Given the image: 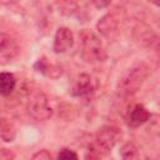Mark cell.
Instances as JSON below:
<instances>
[{
    "label": "cell",
    "instance_id": "6da1fadb",
    "mask_svg": "<svg viewBox=\"0 0 160 160\" xmlns=\"http://www.w3.org/2000/svg\"><path fill=\"white\" fill-rule=\"evenodd\" d=\"M122 132L115 125H105L96 132L95 141L89 146V158H101L108 154L121 139Z\"/></svg>",
    "mask_w": 160,
    "mask_h": 160
},
{
    "label": "cell",
    "instance_id": "7a4b0ae2",
    "mask_svg": "<svg viewBox=\"0 0 160 160\" xmlns=\"http://www.w3.org/2000/svg\"><path fill=\"white\" fill-rule=\"evenodd\" d=\"M80 52L86 62H101L106 59V51L100 38L89 29H82L79 34Z\"/></svg>",
    "mask_w": 160,
    "mask_h": 160
},
{
    "label": "cell",
    "instance_id": "3957f363",
    "mask_svg": "<svg viewBox=\"0 0 160 160\" xmlns=\"http://www.w3.org/2000/svg\"><path fill=\"white\" fill-rule=\"evenodd\" d=\"M149 76V68L145 64H138L130 68L119 80L118 84V92L121 96H131L145 82Z\"/></svg>",
    "mask_w": 160,
    "mask_h": 160
},
{
    "label": "cell",
    "instance_id": "277c9868",
    "mask_svg": "<svg viewBox=\"0 0 160 160\" xmlns=\"http://www.w3.org/2000/svg\"><path fill=\"white\" fill-rule=\"evenodd\" d=\"M28 112L32 119L38 121H44L51 118L52 109L44 92H35L30 96L28 101Z\"/></svg>",
    "mask_w": 160,
    "mask_h": 160
},
{
    "label": "cell",
    "instance_id": "5b68a950",
    "mask_svg": "<svg viewBox=\"0 0 160 160\" xmlns=\"http://www.w3.org/2000/svg\"><path fill=\"white\" fill-rule=\"evenodd\" d=\"M132 39L134 41L144 48H152L158 44V34L155 30L145 24V22H138L132 29Z\"/></svg>",
    "mask_w": 160,
    "mask_h": 160
},
{
    "label": "cell",
    "instance_id": "8992f818",
    "mask_svg": "<svg viewBox=\"0 0 160 160\" xmlns=\"http://www.w3.org/2000/svg\"><path fill=\"white\" fill-rule=\"evenodd\" d=\"M121 14L119 11H111L108 12L106 15H104L96 24V29L98 31L106 38H110L112 35H115L119 31V26L121 24Z\"/></svg>",
    "mask_w": 160,
    "mask_h": 160
},
{
    "label": "cell",
    "instance_id": "52a82bcc",
    "mask_svg": "<svg viewBox=\"0 0 160 160\" xmlns=\"http://www.w3.org/2000/svg\"><path fill=\"white\" fill-rule=\"evenodd\" d=\"M19 55V45L16 40L0 31V64H8Z\"/></svg>",
    "mask_w": 160,
    "mask_h": 160
},
{
    "label": "cell",
    "instance_id": "ba28073f",
    "mask_svg": "<svg viewBox=\"0 0 160 160\" xmlns=\"http://www.w3.org/2000/svg\"><path fill=\"white\" fill-rule=\"evenodd\" d=\"M74 45V35L69 28H59L56 30L55 38H54V45L52 50L56 54H62L66 52L71 46Z\"/></svg>",
    "mask_w": 160,
    "mask_h": 160
},
{
    "label": "cell",
    "instance_id": "9c48e42d",
    "mask_svg": "<svg viewBox=\"0 0 160 160\" xmlns=\"http://www.w3.org/2000/svg\"><path fill=\"white\" fill-rule=\"evenodd\" d=\"M94 91H95L94 80L88 74H80L75 79V81L72 82V86H71V94L74 96H79V98L90 96Z\"/></svg>",
    "mask_w": 160,
    "mask_h": 160
},
{
    "label": "cell",
    "instance_id": "30bf717a",
    "mask_svg": "<svg viewBox=\"0 0 160 160\" xmlns=\"http://www.w3.org/2000/svg\"><path fill=\"white\" fill-rule=\"evenodd\" d=\"M150 116H151V114L149 112V110L145 106L136 104L129 109L128 115H126V121H128L129 126L138 128V126L145 124L148 120H150Z\"/></svg>",
    "mask_w": 160,
    "mask_h": 160
},
{
    "label": "cell",
    "instance_id": "8fae6325",
    "mask_svg": "<svg viewBox=\"0 0 160 160\" xmlns=\"http://www.w3.org/2000/svg\"><path fill=\"white\" fill-rule=\"evenodd\" d=\"M34 68H35L39 72H41V74H44L45 76L51 78V79L59 78V76L61 75V72H62V70H61V68H60L59 65L50 62V61L46 60L45 58L39 59V60L35 62Z\"/></svg>",
    "mask_w": 160,
    "mask_h": 160
},
{
    "label": "cell",
    "instance_id": "7c38bea8",
    "mask_svg": "<svg viewBox=\"0 0 160 160\" xmlns=\"http://www.w3.org/2000/svg\"><path fill=\"white\" fill-rule=\"evenodd\" d=\"M16 86V79L10 72H0V95H10Z\"/></svg>",
    "mask_w": 160,
    "mask_h": 160
},
{
    "label": "cell",
    "instance_id": "4fadbf2b",
    "mask_svg": "<svg viewBox=\"0 0 160 160\" xmlns=\"http://www.w3.org/2000/svg\"><path fill=\"white\" fill-rule=\"evenodd\" d=\"M120 154L124 159H136L139 158V150L134 142H126L122 145Z\"/></svg>",
    "mask_w": 160,
    "mask_h": 160
},
{
    "label": "cell",
    "instance_id": "5bb4252c",
    "mask_svg": "<svg viewBox=\"0 0 160 160\" xmlns=\"http://www.w3.org/2000/svg\"><path fill=\"white\" fill-rule=\"evenodd\" d=\"M58 159H78V154L70 149H62L59 151Z\"/></svg>",
    "mask_w": 160,
    "mask_h": 160
},
{
    "label": "cell",
    "instance_id": "9a60e30c",
    "mask_svg": "<svg viewBox=\"0 0 160 160\" xmlns=\"http://www.w3.org/2000/svg\"><path fill=\"white\" fill-rule=\"evenodd\" d=\"M31 158H32V159H44V160H49V159H51V154H50L48 150L42 149V150H39L38 152H35Z\"/></svg>",
    "mask_w": 160,
    "mask_h": 160
},
{
    "label": "cell",
    "instance_id": "2e32d148",
    "mask_svg": "<svg viewBox=\"0 0 160 160\" xmlns=\"http://www.w3.org/2000/svg\"><path fill=\"white\" fill-rule=\"evenodd\" d=\"M91 1H92V4H94L96 8H99V9L106 8V6H109L110 2H111V0H91Z\"/></svg>",
    "mask_w": 160,
    "mask_h": 160
},
{
    "label": "cell",
    "instance_id": "e0dca14e",
    "mask_svg": "<svg viewBox=\"0 0 160 160\" xmlns=\"http://www.w3.org/2000/svg\"><path fill=\"white\" fill-rule=\"evenodd\" d=\"M149 2H151V4H154L155 6H159V0H148Z\"/></svg>",
    "mask_w": 160,
    "mask_h": 160
}]
</instances>
